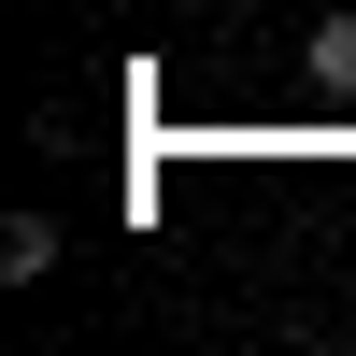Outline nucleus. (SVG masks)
Masks as SVG:
<instances>
[{"instance_id": "1", "label": "nucleus", "mask_w": 356, "mask_h": 356, "mask_svg": "<svg viewBox=\"0 0 356 356\" xmlns=\"http://www.w3.org/2000/svg\"><path fill=\"white\" fill-rule=\"evenodd\" d=\"M57 271V214H15V228H0V285H43Z\"/></svg>"}]
</instances>
